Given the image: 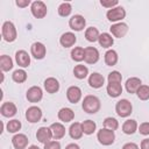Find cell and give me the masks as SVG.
Listing matches in <instances>:
<instances>
[{"instance_id": "obj_7", "label": "cell", "mask_w": 149, "mask_h": 149, "mask_svg": "<svg viewBox=\"0 0 149 149\" xmlns=\"http://www.w3.org/2000/svg\"><path fill=\"white\" fill-rule=\"evenodd\" d=\"M86 26V20L80 14H74L69 20V27L74 31H81Z\"/></svg>"}, {"instance_id": "obj_31", "label": "cell", "mask_w": 149, "mask_h": 149, "mask_svg": "<svg viewBox=\"0 0 149 149\" xmlns=\"http://www.w3.org/2000/svg\"><path fill=\"white\" fill-rule=\"evenodd\" d=\"M71 58L72 61L74 62H81L84 61V57H85V49L83 47H74L72 50H71Z\"/></svg>"}, {"instance_id": "obj_18", "label": "cell", "mask_w": 149, "mask_h": 149, "mask_svg": "<svg viewBox=\"0 0 149 149\" xmlns=\"http://www.w3.org/2000/svg\"><path fill=\"white\" fill-rule=\"evenodd\" d=\"M76 42H77V36L71 31H66L62 34V36L59 37V43L64 48H71L72 45H74Z\"/></svg>"}, {"instance_id": "obj_1", "label": "cell", "mask_w": 149, "mask_h": 149, "mask_svg": "<svg viewBox=\"0 0 149 149\" xmlns=\"http://www.w3.org/2000/svg\"><path fill=\"white\" fill-rule=\"evenodd\" d=\"M100 107H101V104L97 95L88 94V95L84 97L83 102H81V108L84 112H86L88 114H94V113L99 112Z\"/></svg>"}, {"instance_id": "obj_35", "label": "cell", "mask_w": 149, "mask_h": 149, "mask_svg": "<svg viewBox=\"0 0 149 149\" xmlns=\"http://www.w3.org/2000/svg\"><path fill=\"white\" fill-rule=\"evenodd\" d=\"M57 10H58L59 16L66 17V16H69V15L71 14V12H72V6H71L70 2H62V3L59 5V7H58Z\"/></svg>"}, {"instance_id": "obj_24", "label": "cell", "mask_w": 149, "mask_h": 149, "mask_svg": "<svg viewBox=\"0 0 149 149\" xmlns=\"http://www.w3.org/2000/svg\"><path fill=\"white\" fill-rule=\"evenodd\" d=\"M57 116H58V119L62 121V122H70V121H72L73 120V118H74V112L71 109V108H69V107H63V108H61L59 111H58V114H57Z\"/></svg>"}, {"instance_id": "obj_46", "label": "cell", "mask_w": 149, "mask_h": 149, "mask_svg": "<svg viewBox=\"0 0 149 149\" xmlns=\"http://www.w3.org/2000/svg\"><path fill=\"white\" fill-rule=\"evenodd\" d=\"M65 149H80V148H79V146L77 143H70V144H68L65 147Z\"/></svg>"}, {"instance_id": "obj_25", "label": "cell", "mask_w": 149, "mask_h": 149, "mask_svg": "<svg viewBox=\"0 0 149 149\" xmlns=\"http://www.w3.org/2000/svg\"><path fill=\"white\" fill-rule=\"evenodd\" d=\"M84 132L81 128V123L80 122H73L71 123L70 128H69V135L71 136V139L73 140H79L83 136Z\"/></svg>"}, {"instance_id": "obj_5", "label": "cell", "mask_w": 149, "mask_h": 149, "mask_svg": "<svg viewBox=\"0 0 149 149\" xmlns=\"http://www.w3.org/2000/svg\"><path fill=\"white\" fill-rule=\"evenodd\" d=\"M106 17L111 22H115V23L121 22V20L126 17V9L122 6H116L114 8H111L107 10Z\"/></svg>"}, {"instance_id": "obj_15", "label": "cell", "mask_w": 149, "mask_h": 149, "mask_svg": "<svg viewBox=\"0 0 149 149\" xmlns=\"http://www.w3.org/2000/svg\"><path fill=\"white\" fill-rule=\"evenodd\" d=\"M99 51L97 48L94 47H87L85 48V57H84V61L85 63L87 64H95L98 61H99Z\"/></svg>"}, {"instance_id": "obj_22", "label": "cell", "mask_w": 149, "mask_h": 149, "mask_svg": "<svg viewBox=\"0 0 149 149\" xmlns=\"http://www.w3.org/2000/svg\"><path fill=\"white\" fill-rule=\"evenodd\" d=\"M50 129L52 132V139L54 140H61L65 136V127L61 122H54L50 126Z\"/></svg>"}, {"instance_id": "obj_41", "label": "cell", "mask_w": 149, "mask_h": 149, "mask_svg": "<svg viewBox=\"0 0 149 149\" xmlns=\"http://www.w3.org/2000/svg\"><path fill=\"white\" fill-rule=\"evenodd\" d=\"M137 130L140 132L141 135H144V136L149 135V122H142V123L139 126Z\"/></svg>"}, {"instance_id": "obj_26", "label": "cell", "mask_w": 149, "mask_h": 149, "mask_svg": "<svg viewBox=\"0 0 149 149\" xmlns=\"http://www.w3.org/2000/svg\"><path fill=\"white\" fill-rule=\"evenodd\" d=\"M104 59H105V64L108 65V66H114L118 61H119V56H118V52L113 49H109L105 52L104 55Z\"/></svg>"}, {"instance_id": "obj_13", "label": "cell", "mask_w": 149, "mask_h": 149, "mask_svg": "<svg viewBox=\"0 0 149 149\" xmlns=\"http://www.w3.org/2000/svg\"><path fill=\"white\" fill-rule=\"evenodd\" d=\"M16 112H17V107L12 101H5L0 107V113L5 118H12L16 114Z\"/></svg>"}, {"instance_id": "obj_8", "label": "cell", "mask_w": 149, "mask_h": 149, "mask_svg": "<svg viewBox=\"0 0 149 149\" xmlns=\"http://www.w3.org/2000/svg\"><path fill=\"white\" fill-rule=\"evenodd\" d=\"M26 98L29 102H33V104L38 102L43 98V91L40 86H31L28 88V91L26 93Z\"/></svg>"}, {"instance_id": "obj_36", "label": "cell", "mask_w": 149, "mask_h": 149, "mask_svg": "<svg viewBox=\"0 0 149 149\" xmlns=\"http://www.w3.org/2000/svg\"><path fill=\"white\" fill-rule=\"evenodd\" d=\"M104 128H107V129H111V130H116L119 128V121L115 119V118H112V116H108L104 120Z\"/></svg>"}, {"instance_id": "obj_33", "label": "cell", "mask_w": 149, "mask_h": 149, "mask_svg": "<svg viewBox=\"0 0 149 149\" xmlns=\"http://www.w3.org/2000/svg\"><path fill=\"white\" fill-rule=\"evenodd\" d=\"M27 77H28V74H27V72H26L23 69H17V70H15V71L13 72V74H12V79H13L15 83H17V84L24 83V81L27 80Z\"/></svg>"}, {"instance_id": "obj_12", "label": "cell", "mask_w": 149, "mask_h": 149, "mask_svg": "<svg viewBox=\"0 0 149 149\" xmlns=\"http://www.w3.org/2000/svg\"><path fill=\"white\" fill-rule=\"evenodd\" d=\"M28 143H29V140H28L26 134L19 133L12 137V144L15 149H27Z\"/></svg>"}, {"instance_id": "obj_14", "label": "cell", "mask_w": 149, "mask_h": 149, "mask_svg": "<svg viewBox=\"0 0 149 149\" xmlns=\"http://www.w3.org/2000/svg\"><path fill=\"white\" fill-rule=\"evenodd\" d=\"M36 139L38 140V142L43 144L50 142L52 139V132L50 127H40L36 132Z\"/></svg>"}, {"instance_id": "obj_47", "label": "cell", "mask_w": 149, "mask_h": 149, "mask_svg": "<svg viewBox=\"0 0 149 149\" xmlns=\"http://www.w3.org/2000/svg\"><path fill=\"white\" fill-rule=\"evenodd\" d=\"M27 149H40L37 146H35V144H31V146H29Z\"/></svg>"}, {"instance_id": "obj_29", "label": "cell", "mask_w": 149, "mask_h": 149, "mask_svg": "<svg viewBox=\"0 0 149 149\" xmlns=\"http://www.w3.org/2000/svg\"><path fill=\"white\" fill-rule=\"evenodd\" d=\"M99 36H100V34H99L98 28H95V27H88V28H86V30H85V38L88 42H97L98 38H99Z\"/></svg>"}, {"instance_id": "obj_38", "label": "cell", "mask_w": 149, "mask_h": 149, "mask_svg": "<svg viewBox=\"0 0 149 149\" xmlns=\"http://www.w3.org/2000/svg\"><path fill=\"white\" fill-rule=\"evenodd\" d=\"M136 95L140 100H148L149 99V85H141L136 91Z\"/></svg>"}, {"instance_id": "obj_3", "label": "cell", "mask_w": 149, "mask_h": 149, "mask_svg": "<svg viewBox=\"0 0 149 149\" xmlns=\"http://www.w3.org/2000/svg\"><path fill=\"white\" fill-rule=\"evenodd\" d=\"M115 112L120 118H127L133 112V105L128 99H121L115 105Z\"/></svg>"}, {"instance_id": "obj_16", "label": "cell", "mask_w": 149, "mask_h": 149, "mask_svg": "<svg viewBox=\"0 0 149 149\" xmlns=\"http://www.w3.org/2000/svg\"><path fill=\"white\" fill-rule=\"evenodd\" d=\"M66 98L69 100V102L71 104H77L80 99H81V90L80 87L73 85V86H70L68 90H66Z\"/></svg>"}, {"instance_id": "obj_6", "label": "cell", "mask_w": 149, "mask_h": 149, "mask_svg": "<svg viewBox=\"0 0 149 149\" xmlns=\"http://www.w3.org/2000/svg\"><path fill=\"white\" fill-rule=\"evenodd\" d=\"M30 12L33 14L34 17L36 19H43L47 13H48V8H47V5L41 1V0H36L34 2H31L30 5Z\"/></svg>"}, {"instance_id": "obj_30", "label": "cell", "mask_w": 149, "mask_h": 149, "mask_svg": "<svg viewBox=\"0 0 149 149\" xmlns=\"http://www.w3.org/2000/svg\"><path fill=\"white\" fill-rule=\"evenodd\" d=\"M0 69L2 72L9 71L13 69V59L7 55H1L0 57Z\"/></svg>"}, {"instance_id": "obj_11", "label": "cell", "mask_w": 149, "mask_h": 149, "mask_svg": "<svg viewBox=\"0 0 149 149\" xmlns=\"http://www.w3.org/2000/svg\"><path fill=\"white\" fill-rule=\"evenodd\" d=\"M111 34L116 38H122L128 33V24L125 22H118L111 26Z\"/></svg>"}, {"instance_id": "obj_42", "label": "cell", "mask_w": 149, "mask_h": 149, "mask_svg": "<svg viewBox=\"0 0 149 149\" xmlns=\"http://www.w3.org/2000/svg\"><path fill=\"white\" fill-rule=\"evenodd\" d=\"M44 149H61V143L56 140L50 141V142L44 144Z\"/></svg>"}, {"instance_id": "obj_2", "label": "cell", "mask_w": 149, "mask_h": 149, "mask_svg": "<svg viewBox=\"0 0 149 149\" xmlns=\"http://www.w3.org/2000/svg\"><path fill=\"white\" fill-rule=\"evenodd\" d=\"M1 35H2V38L9 43L14 42L16 40L17 31H16V28L12 21H5L3 22L2 28H1Z\"/></svg>"}, {"instance_id": "obj_44", "label": "cell", "mask_w": 149, "mask_h": 149, "mask_svg": "<svg viewBox=\"0 0 149 149\" xmlns=\"http://www.w3.org/2000/svg\"><path fill=\"white\" fill-rule=\"evenodd\" d=\"M122 149H140V147L136 143H134V142H128V143L123 144Z\"/></svg>"}, {"instance_id": "obj_9", "label": "cell", "mask_w": 149, "mask_h": 149, "mask_svg": "<svg viewBox=\"0 0 149 149\" xmlns=\"http://www.w3.org/2000/svg\"><path fill=\"white\" fill-rule=\"evenodd\" d=\"M26 119L30 123L38 122L42 119V109L38 106H30L26 111Z\"/></svg>"}, {"instance_id": "obj_45", "label": "cell", "mask_w": 149, "mask_h": 149, "mask_svg": "<svg viewBox=\"0 0 149 149\" xmlns=\"http://www.w3.org/2000/svg\"><path fill=\"white\" fill-rule=\"evenodd\" d=\"M140 149H149V139H144L141 141Z\"/></svg>"}, {"instance_id": "obj_39", "label": "cell", "mask_w": 149, "mask_h": 149, "mask_svg": "<svg viewBox=\"0 0 149 149\" xmlns=\"http://www.w3.org/2000/svg\"><path fill=\"white\" fill-rule=\"evenodd\" d=\"M107 81L108 83H120L122 81V74L119 72V71H112L108 73V77H107Z\"/></svg>"}, {"instance_id": "obj_40", "label": "cell", "mask_w": 149, "mask_h": 149, "mask_svg": "<svg viewBox=\"0 0 149 149\" xmlns=\"http://www.w3.org/2000/svg\"><path fill=\"white\" fill-rule=\"evenodd\" d=\"M118 3H119L118 0H101V1H100V5H101L102 7H105V8H108V9L116 7Z\"/></svg>"}, {"instance_id": "obj_17", "label": "cell", "mask_w": 149, "mask_h": 149, "mask_svg": "<svg viewBox=\"0 0 149 149\" xmlns=\"http://www.w3.org/2000/svg\"><path fill=\"white\" fill-rule=\"evenodd\" d=\"M15 62L21 68H28L30 65V56L26 50H19L15 52Z\"/></svg>"}, {"instance_id": "obj_37", "label": "cell", "mask_w": 149, "mask_h": 149, "mask_svg": "<svg viewBox=\"0 0 149 149\" xmlns=\"http://www.w3.org/2000/svg\"><path fill=\"white\" fill-rule=\"evenodd\" d=\"M21 127H22L21 121L16 120V119H13V120L8 121L7 122V126H6L8 133H17L21 129Z\"/></svg>"}, {"instance_id": "obj_27", "label": "cell", "mask_w": 149, "mask_h": 149, "mask_svg": "<svg viewBox=\"0 0 149 149\" xmlns=\"http://www.w3.org/2000/svg\"><path fill=\"white\" fill-rule=\"evenodd\" d=\"M98 42H99L100 47L108 49L114 44V37L108 33H102V34H100V36L98 38Z\"/></svg>"}, {"instance_id": "obj_23", "label": "cell", "mask_w": 149, "mask_h": 149, "mask_svg": "<svg viewBox=\"0 0 149 149\" xmlns=\"http://www.w3.org/2000/svg\"><path fill=\"white\" fill-rule=\"evenodd\" d=\"M106 91L111 98H118L122 93V85L120 83H108Z\"/></svg>"}, {"instance_id": "obj_34", "label": "cell", "mask_w": 149, "mask_h": 149, "mask_svg": "<svg viewBox=\"0 0 149 149\" xmlns=\"http://www.w3.org/2000/svg\"><path fill=\"white\" fill-rule=\"evenodd\" d=\"M81 128H83V132L84 134L86 135H91L95 132V128H97V125L93 120H85L81 122Z\"/></svg>"}, {"instance_id": "obj_10", "label": "cell", "mask_w": 149, "mask_h": 149, "mask_svg": "<svg viewBox=\"0 0 149 149\" xmlns=\"http://www.w3.org/2000/svg\"><path fill=\"white\" fill-rule=\"evenodd\" d=\"M30 54L35 59H43L47 55V48L42 42H35L30 47Z\"/></svg>"}, {"instance_id": "obj_43", "label": "cell", "mask_w": 149, "mask_h": 149, "mask_svg": "<svg viewBox=\"0 0 149 149\" xmlns=\"http://www.w3.org/2000/svg\"><path fill=\"white\" fill-rule=\"evenodd\" d=\"M15 3H16V6L20 7V8H26V7H28L29 5H31V3H30V0H16Z\"/></svg>"}, {"instance_id": "obj_28", "label": "cell", "mask_w": 149, "mask_h": 149, "mask_svg": "<svg viewBox=\"0 0 149 149\" xmlns=\"http://www.w3.org/2000/svg\"><path fill=\"white\" fill-rule=\"evenodd\" d=\"M137 128H139L137 122H136L135 120H133V119L126 120V121L123 122V125H122V132H123L125 134H127V135L134 134V133L137 130Z\"/></svg>"}, {"instance_id": "obj_4", "label": "cell", "mask_w": 149, "mask_h": 149, "mask_svg": "<svg viewBox=\"0 0 149 149\" xmlns=\"http://www.w3.org/2000/svg\"><path fill=\"white\" fill-rule=\"evenodd\" d=\"M97 139L100 144L102 146H111L114 143L115 140V134L113 130L107 129V128H101L97 133Z\"/></svg>"}, {"instance_id": "obj_19", "label": "cell", "mask_w": 149, "mask_h": 149, "mask_svg": "<svg viewBox=\"0 0 149 149\" xmlns=\"http://www.w3.org/2000/svg\"><path fill=\"white\" fill-rule=\"evenodd\" d=\"M105 84V78L99 72H93L88 77V85L92 88H100Z\"/></svg>"}, {"instance_id": "obj_32", "label": "cell", "mask_w": 149, "mask_h": 149, "mask_svg": "<svg viewBox=\"0 0 149 149\" xmlns=\"http://www.w3.org/2000/svg\"><path fill=\"white\" fill-rule=\"evenodd\" d=\"M73 74L77 79H84L88 74V69H87V66H85L83 64H78L73 68Z\"/></svg>"}, {"instance_id": "obj_20", "label": "cell", "mask_w": 149, "mask_h": 149, "mask_svg": "<svg viewBox=\"0 0 149 149\" xmlns=\"http://www.w3.org/2000/svg\"><path fill=\"white\" fill-rule=\"evenodd\" d=\"M142 85V81L140 78L137 77H130L126 80V84H125V87H126V91L130 94L133 93H136V91L139 90V87Z\"/></svg>"}, {"instance_id": "obj_21", "label": "cell", "mask_w": 149, "mask_h": 149, "mask_svg": "<svg viewBox=\"0 0 149 149\" xmlns=\"http://www.w3.org/2000/svg\"><path fill=\"white\" fill-rule=\"evenodd\" d=\"M44 90L48 92V93H50V94H54V93H56V92H58V90H59V83H58V80L56 79V78H54V77H49V78H47L45 80H44Z\"/></svg>"}]
</instances>
